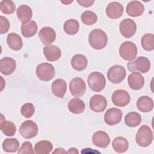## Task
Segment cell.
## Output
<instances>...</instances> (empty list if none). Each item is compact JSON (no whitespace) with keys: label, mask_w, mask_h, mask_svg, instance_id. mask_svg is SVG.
Listing matches in <instances>:
<instances>
[{"label":"cell","mask_w":154,"mask_h":154,"mask_svg":"<svg viewBox=\"0 0 154 154\" xmlns=\"http://www.w3.org/2000/svg\"><path fill=\"white\" fill-rule=\"evenodd\" d=\"M88 42L93 49L100 50L106 46L108 37L104 31L100 29H94L89 34Z\"/></svg>","instance_id":"6da1fadb"},{"label":"cell","mask_w":154,"mask_h":154,"mask_svg":"<svg viewBox=\"0 0 154 154\" xmlns=\"http://www.w3.org/2000/svg\"><path fill=\"white\" fill-rule=\"evenodd\" d=\"M153 132L147 125L141 126L135 135V141L137 144L143 147H148L153 141Z\"/></svg>","instance_id":"7a4b0ae2"},{"label":"cell","mask_w":154,"mask_h":154,"mask_svg":"<svg viewBox=\"0 0 154 154\" xmlns=\"http://www.w3.org/2000/svg\"><path fill=\"white\" fill-rule=\"evenodd\" d=\"M87 82L90 89L96 92L101 91L106 85V79L104 75L99 72L91 73L88 76Z\"/></svg>","instance_id":"3957f363"},{"label":"cell","mask_w":154,"mask_h":154,"mask_svg":"<svg viewBox=\"0 0 154 154\" xmlns=\"http://www.w3.org/2000/svg\"><path fill=\"white\" fill-rule=\"evenodd\" d=\"M119 54L123 60L131 61L137 57V46L132 42L126 41L120 45L119 48Z\"/></svg>","instance_id":"277c9868"},{"label":"cell","mask_w":154,"mask_h":154,"mask_svg":"<svg viewBox=\"0 0 154 154\" xmlns=\"http://www.w3.org/2000/svg\"><path fill=\"white\" fill-rule=\"evenodd\" d=\"M35 72L37 77L43 81L51 80L55 74L54 67L48 63H43L38 64L37 66Z\"/></svg>","instance_id":"5b68a950"},{"label":"cell","mask_w":154,"mask_h":154,"mask_svg":"<svg viewBox=\"0 0 154 154\" xmlns=\"http://www.w3.org/2000/svg\"><path fill=\"white\" fill-rule=\"evenodd\" d=\"M128 69L131 72L138 70L141 73H147L150 68V61L144 57L140 56L133 61H129L128 64Z\"/></svg>","instance_id":"8992f818"},{"label":"cell","mask_w":154,"mask_h":154,"mask_svg":"<svg viewBox=\"0 0 154 154\" xmlns=\"http://www.w3.org/2000/svg\"><path fill=\"white\" fill-rule=\"evenodd\" d=\"M126 72L125 68L120 65H114L111 67L107 72L108 80L113 84H119L125 78Z\"/></svg>","instance_id":"52a82bcc"},{"label":"cell","mask_w":154,"mask_h":154,"mask_svg":"<svg viewBox=\"0 0 154 154\" xmlns=\"http://www.w3.org/2000/svg\"><path fill=\"white\" fill-rule=\"evenodd\" d=\"M19 132L24 138L30 139L37 135L38 126L32 120H25L20 125Z\"/></svg>","instance_id":"ba28073f"},{"label":"cell","mask_w":154,"mask_h":154,"mask_svg":"<svg viewBox=\"0 0 154 154\" xmlns=\"http://www.w3.org/2000/svg\"><path fill=\"white\" fill-rule=\"evenodd\" d=\"M69 89L73 96L76 97H81L86 91V84L82 78L76 77L70 81Z\"/></svg>","instance_id":"9c48e42d"},{"label":"cell","mask_w":154,"mask_h":154,"mask_svg":"<svg viewBox=\"0 0 154 154\" xmlns=\"http://www.w3.org/2000/svg\"><path fill=\"white\" fill-rule=\"evenodd\" d=\"M111 100L116 106L123 107L129 104L131 100V97L128 92L126 90L118 89L113 92Z\"/></svg>","instance_id":"30bf717a"},{"label":"cell","mask_w":154,"mask_h":154,"mask_svg":"<svg viewBox=\"0 0 154 154\" xmlns=\"http://www.w3.org/2000/svg\"><path fill=\"white\" fill-rule=\"evenodd\" d=\"M119 29L123 37L125 38H130L135 34L137 30V25L133 20L126 19L120 22Z\"/></svg>","instance_id":"8fae6325"},{"label":"cell","mask_w":154,"mask_h":154,"mask_svg":"<svg viewBox=\"0 0 154 154\" xmlns=\"http://www.w3.org/2000/svg\"><path fill=\"white\" fill-rule=\"evenodd\" d=\"M122 111L117 108H111L106 110L104 115L105 122L110 126L116 125L120 122L122 118Z\"/></svg>","instance_id":"7c38bea8"},{"label":"cell","mask_w":154,"mask_h":154,"mask_svg":"<svg viewBox=\"0 0 154 154\" xmlns=\"http://www.w3.org/2000/svg\"><path fill=\"white\" fill-rule=\"evenodd\" d=\"M90 108L94 112H100L103 111L107 106L106 98L100 94H95L90 99Z\"/></svg>","instance_id":"4fadbf2b"},{"label":"cell","mask_w":154,"mask_h":154,"mask_svg":"<svg viewBox=\"0 0 154 154\" xmlns=\"http://www.w3.org/2000/svg\"><path fill=\"white\" fill-rule=\"evenodd\" d=\"M38 37L43 45H49L55 41L56 32L52 28L45 26L38 32Z\"/></svg>","instance_id":"5bb4252c"},{"label":"cell","mask_w":154,"mask_h":154,"mask_svg":"<svg viewBox=\"0 0 154 154\" xmlns=\"http://www.w3.org/2000/svg\"><path fill=\"white\" fill-rule=\"evenodd\" d=\"M128 82L131 89L139 90L141 89L144 85V78L140 72H133L128 76Z\"/></svg>","instance_id":"9a60e30c"},{"label":"cell","mask_w":154,"mask_h":154,"mask_svg":"<svg viewBox=\"0 0 154 154\" xmlns=\"http://www.w3.org/2000/svg\"><path fill=\"white\" fill-rule=\"evenodd\" d=\"M92 142L98 147L106 148L110 143V138L106 132L102 131H98L93 134Z\"/></svg>","instance_id":"2e32d148"},{"label":"cell","mask_w":154,"mask_h":154,"mask_svg":"<svg viewBox=\"0 0 154 154\" xmlns=\"http://www.w3.org/2000/svg\"><path fill=\"white\" fill-rule=\"evenodd\" d=\"M16 68V61L11 57H4L0 60V71L5 75L12 74Z\"/></svg>","instance_id":"e0dca14e"},{"label":"cell","mask_w":154,"mask_h":154,"mask_svg":"<svg viewBox=\"0 0 154 154\" xmlns=\"http://www.w3.org/2000/svg\"><path fill=\"white\" fill-rule=\"evenodd\" d=\"M123 13V5L118 2L109 3L106 8V14L109 18L116 19L121 17Z\"/></svg>","instance_id":"ac0fdd59"},{"label":"cell","mask_w":154,"mask_h":154,"mask_svg":"<svg viewBox=\"0 0 154 154\" xmlns=\"http://www.w3.org/2000/svg\"><path fill=\"white\" fill-rule=\"evenodd\" d=\"M44 55L48 61L53 62L60 59L61 56L60 49L55 45H47L43 49Z\"/></svg>","instance_id":"d6986e66"},{"label":"cell","mask_w":154,"mask_h":154,"mask_svg":"<svg viewBox=\"0 0 154 154\" xmlns=\"http://www.w3.org/2000/svg\"><path fill=\"white\" fill-rule=\"evenodd\" d=\"M144 11V5L138 1H132L126 6L127 14L132 17H138L143 14Z\"/></svg>","instance_id":"ffe728a7"},{"label":"cell","mask_w":154,"mask_h":154,"mask_svg":"<svg viewBox=\"0 0 154 154\" xmlns=\"http://www.w3.org/2000/svg\"><path fill=\"white\" fill-rule=\"evenodd\" d=\"M67 84L63 79H57L55 80L51 85L52 93L57 97L63 98L66 92Z\"/></svg>","instance_id":"44dd1931"},{"label":"cell","mask_w":154,"mask_h":154,"mask_svg":"<svg viewBox=\"0 0 154 154\" xmlns=\"http://www.w3.org/2000/svg\"><path fill=\"white\" fill-rule=\"evenodd\" d=\"M137 106L141 112H148L153 108V101L149 96H143L137 100Z\"/></svg>","instance_id":"7402d4cb"},{"label":"cell","mask_w":154,"mask_h":154,"mask_svg":"<svg viewBox=\"0 0 154 154\" xmlns=\"http://www.w3.org/2000/svg\"><path fill=\"white\" fill-rule=\"evenodd\" d=\"M16 14L19 20L24 23L31 20L30 19L32 16V11L28 5H21L16 10Z\"/></svg>","instance_id":"603a6c76"},{"label":"cell","mask_w":154,"mask_h":154,"mask_svg":"<svg viewBox=\"0 0 154 154\" xmlns=\"http://www.w3.org/2000/svg\"><path fill=\"white\" fill-rule=\"evenodd\" d=\"M7 42L10 48L14 51H19L23 46L22 38L14 32H10L8 34Z\"/></svg>","instance_id":"cb8c5ba5"},{"label":"cell","mask_w":154,"mask_h":154,"mask_svg":"<svg viewBox=\"0 0 154 154\" xmlns=\"http://www.w3.org/2000/svg\"><path fill=\"white\" fill-rule=\"evenodd\" d=\"M37 31V23L32 20L26 23H22L21 25V32L25 37L28 38L34 36Z\"/></svg>","instance_id":"d4e9b609"},{"label":"cell","mask_w":154,"mask_h":154,"mask_svg":"<svg viewBox=\"0 0 154 154\" xmlns=\"http://www.w3.org/2000/svg\"><path fill=\"white\" fill-rule=\"evenodd\" d=\"M71 66L76 70L82 71L87 66V59L82 54H76L71 59Z\"/></svg>","instance_id":"484cf974"},{"label":"cell","mask_w":154,"mask_h":154,"mask_svg":"<svg viewBox=\"0 0 154 154\" xmlns=\"http://www.w3.org/2000/svg\"><path fill=\"white\" fill-rule=\"evenodd\" d=\"M0 128L1 131L7 136H13L16 132V127L15 125L10 121H6L4 116L1 114Z\"/></svg>","instance_id":"4316f807"},{"label":"cell","mask_w":154,"mask_h":154,"mask_svg":"<svg viewBox=\"0 0 154 154\" xmlns=\"http://www.w3.org/2000/svg\"><path fill=\"white\" fill-rule=\"evenodd\" d=\"M68 108L70 112L75 114H79L85 109V103L80 99L75 97L70 100L68 103Z\"/></svg>","instance_id":"83f0119b"},{"label":"cell","mask_w":154,"mask_h":154,"mask_svg":"<svg viewBox=\"0 0 154 154\" xmlns=\"http://www.w3.org/2000/svg\"><path fill=\"white\" fill-rule=\"evenodd\" d=\"M112 146L116 152L122 153L128 149L129 143L126 138L123 137H117L113 140Z\"/></svg>","instance_id":"f1b7e54d"},{"label":"cell","mask_w":154,"mask_h":154,"mask_svg":"<svg viewBox=\"0 0 154 154\" xmlns=\"http://www.w3.org/2000/svg\"><path fill=\"white\" fill-rule=\"evenodd\" d=\"M53 149L52 143L48 140H42L37 142L35 146L34 150L37 154H48Z\"/></svg>","instance_id":"f546056e"},{"label":"cell","mask_w":154,"mask_h":154,"mask_svg":"<svg viewBox=\"0 0 154 154\" xmlns=\"http://www.w3.org/2000/svg\"><path fill=\"white\" fill-rule=\"evenodd\" d=\"M141 122V117L137 112H130L125 117V123L129 127H136L140 124Z\"/></svg>","instance_id":"4dcf8cb0"},{"label":"cell","mask_w":154,"mask_h":154,"mask_svg":"<svg viewBox=\"0 0 154 154\" xmlns=\"http://www.w3.org/2000/svg\"><path fill=\"white\" fill-rule=\"evenodd\" d=\"M63 29L66 34L73 35L78 32L79 29V23L78 21L75 19H69L64 22Z\"/></svg>","instance_id":"1f68e13d"},{"label":"cell","mask_w":154,"mask_h":154,"mask_svg":"<svg viewBox=\"0 0 154 154\" xmlns=\"http://www.w3.org/2000/svg\"><path fill=\"white\" fill-rule=\"evenodd\" d=\"M2 148L5 152H16L19 148V142L16 138H6L2 143Z\"/></svg>","instance_id":"d6a6232c"},{"label":"cell","mask_w":154,"mask_h":154,"mask_svg":"<svg viewBox=\"0 0 154 154\" xmlns=\"http://www.w3.org/2000/svg\"><path fill=\"white\" fill-rule=\"evenodd\" d=\"M143 48L147 51H153L154 49V35L152 33H146L143 35L141 40Z\"/></svg>","instance_id":"836d02e7"},{"label":"cell","mask_w":154,"mask_h":154,"mask_svg":"<svg viewBox=\"0 0 154 154\" xmlns=\"http://www.w3.org/2000/svg\"><path fill=\"white\" fill-rule=\"evenodd\" d=\"M81 20L85 25H91L96 22L97 16L94 12L87 10L82 13L81 15Z\"/></svg>","instance_id":"e575fe53"},{"label":"cell","mask_w":154,"mask_h":154,"mask_svg":"<svg viewBox=\"0 0 154 154\" xmlns=\"http://www.w3.org/2000/svg\"><path fill=\"white\" fill-rule=\"evenodd\" d=\"M0 10L5 14H10L14 12L16 5L13 1L3 0L0 2Z\"/></svg>","instance_id":"d590c367"},{"label":"cell","mask_w":154,"mask_h":154,"mask_svg":"<svg viewBox=\"0 0 154 154\" xmlns=\"http://www.w3.org/2000/svg\"><path fill=\"white\" fill-rule=\"evenodd\" d=\"M35 112V108L32 103H26L23 105L20 109L22 115L26 118L31 117Z\"/></svg>","instance_id":"8d00e7d4"},{"label":"cell","mask_w":154,"mask_h":154,"mask_svg":"<svg viewBox=\"0 0 154 154\" xmlns=\"http://www.w3.org/2000/svg\"><path fill=\"white\" fill-rule=\"evenodd\" d=\"M18 154H33L34 152L32 149V145L29 141H25L22 143L20 148L17 152Z\"/></svg>","instance_id":"74e56055"},{"label":"cell","mask_w":154,"mask_h":154,"mask_svg":"<svg viewBox=\"0 0 154 154\" xmlns=\"http://www.w3.org/2000/svg\"><path fill=\"white\" fill-rule=\"evenodd\" d=\"M10 22L8 20L3 16H0V33L1 34L8 32L10 28Z\"/></svg>","instance_id":"f35d334b"},{"label":"cell","mask_w":154,"mask_h":154,"mask_svg":"<svg viewBox=\"0 0 154 154\" xmlns=\"http://www.w3.org/2000/svg\"><path fill=\"white\" fill-rule=\"evenodd\" d=\"M77 2L79 3V4L81 6L84 7H89L93 5V4L94 2V1L93 0H77Z\"/></svg>","instance_id":"ab89813d"},{"label":"cell","mask_w":154,"mask_h":154,"mask_svg":"<svg viewBox=\"0 0 154 154\" xmlns=\"http://www.w3.org/2000/svg\"><path fill=\"white\" fill-rule=\"evenodd\" d=\"M67 152L63 148H57L55 151L53 152V153H67Z\"/></svg>","instance_id":"60d3db41"},{"label":"cell","mask_w":154,"mask_h":154,"mask_svg":"<svg viewBox=\"0 0 154 154\" xmlns=\"http://www.w3.org/2000/svg\"><path fill=\"white\" fill-rule=\"evenodd\" d=\"M67 153H76V154H78V153H79V152L77 150V149H76L75 147H71L67 151Z\"/></svg>","instance_id":"b9f144b4"},{"label":"cell","mask_w":154,"mask_h":154,"mask_svg":"<svg viewBox=\"0 0 154 154\" xmlns=\"http://www.w3.org/2000/svg\"><path fill=\"white\" fill-rule=\"evenodd\" d=\"M73 0L72 1H61V2L63 3V4H64L66 5H68V4H70V3L73 2Z\"/></svg>","instance_id":"7bdbcfd3"}]
</instances>
